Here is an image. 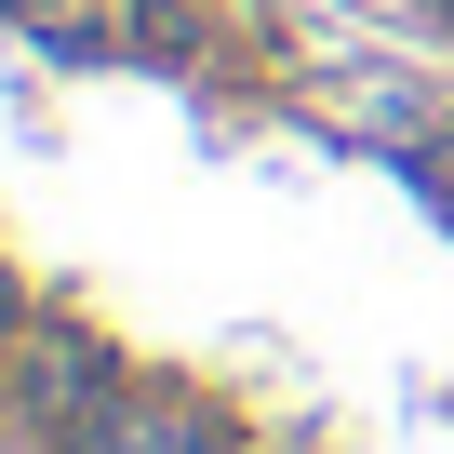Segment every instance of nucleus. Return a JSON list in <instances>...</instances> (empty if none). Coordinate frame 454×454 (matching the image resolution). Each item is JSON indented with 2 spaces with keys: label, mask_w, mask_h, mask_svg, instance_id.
I'll list each match as a JSON object with an SVG mask.
<instances>
[{
  "label": "nucleus",
  "mask_w": 454,
  "mask_h": 454,
  "mask_svg": "<svg viewBox=\"0 0 454 454\" xmlns=\"http://www.w3.org/2000/svg\"><path fill=\"white\" fill-rule=\"evenodd\" d=\"M414 174H427V187L454 200V134H441V147H414Z\"/></svg>",
  "instance_id": "obj_3"
},
{
  "label": "nucleus",
  "mask_w": 454,
  "mask_h": 454,
  "mask_svg": "<svg viewBox=\"0 0 454 454\" xmlns=\"http://www.w3.org/2000/svg\"><path fill=\"white\" fill-rule=\"evenodd\" d=\"M107 454H214V414H200L187 387H134V401L107 414Z\"/></svg>",
  "instance_id": "obj_2"
},
{
  "label": "nucleus",
  "mask_w": 454,
  "mask_h": 454,
  "mask_svg": "<svg viewBox=\"0 0 454 454\" xmlns=\"http://www.w3.org/2000/svg\"><path fill=\"white\" fill-rule=\"evenodd\" d=\"M0 334H14V281H0Z\"/></svg>",
  "instance_id": "obj_4"
},
{
  "label": "nucleus",
  "mask_w": 454,
  "mask_h": 454,
  "mask_svg": "<svg viewBox=\"0 0 454 454\" xmlns=\"http://www.w3.org/2000/svg\"><path fill=\"white\" fill-rule=\"evenodd\" d=\"M0 401H14V427H27L41 454H107V414H121L134 387H121V361H107L94 334L41 321V334H14V361H0Z\"/></svg>",
  "instance_id": "obj_1"
}]
</instances>
